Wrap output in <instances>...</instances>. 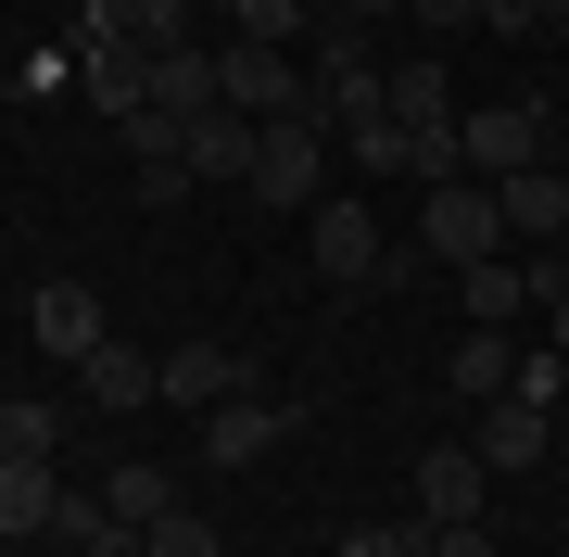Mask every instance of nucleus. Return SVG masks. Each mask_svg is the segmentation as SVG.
<instances>
[{
    "label": "nucleus",
    "mask_w": 569,
    "mask_h": 557,
    "mask_svg": "<svg viewBox=\"0 0 569 557\" xmlns=\"http://www.w3.org/2000/svg\"><path fill=\"white\" fill-rule=\"evenodd\" d=\"M216 102H228V115H253V127L329 115V102H317V77H305V63H291L279 39H228V51H216Z\"/></svg>",
    "instance_id": "f257e3e1"
},
{
    "label": "nucleus",
    "mask_w": 569,
    "mask_h": 557,
    "mask_svg": "<svg viewBox=\"0 0 569 557\" xmlns=\"http://www.w3.org/2000/svg\"><path fill=\"white\" fill-rule=\"evenodd\" d=\"M418 253H430V267H493V253H507V203H493V178L418 190Z\"/></svg>",
    "instance_id": "f03ea898"
},
{
    "label": "nucleus",
    "mask_w": 569,
    "mask_h": 557,
    "mask_svg": "<svg viewBox=\"0 0 569 557\" xmlns=\"http://www.w3.org/2000/svg\"><path fill=\"white\" fill-rule=\"evenodd\" d=\"M253 203L266 216H317L329 203V115H291L253 140Z\"/></svg>",
    "instance_id": "7ed1b4c3"
},
{
    "label": "nucleus",
    "mask_w": 569,
    "mask_h": 557,
    "mask_svg": "<svg viewBox=\"0 0 569 557\" xmlns=\"http://www.w3.org/2000/svg\"><path fill=\"white\" fill-rule=\"evenodd\" d=\"M305 253H317V279H342V291L392 279V241H380V203H367V190H329V203L305 216Z\"/></svg>",
    "instance_id": "20e7f679"
},
{
    "label": "nucleus",
    "mask_w": 569,
    "mask_h": 557,
    "mask_svg": "<svg viewBox=\"0 0 569 557\" xmlns=\"http://www.w3.org/2000/svg\"><path fill=\"white\" fill-rule=\"evenodd\" d=\"M456 152H468V178L545 166V102H468V115H456Z\"/></svg>",
    "instance_id": "39448f33"
},
{
    "label": "nucleus",
    "mask_w": 569,
    "mask_h": 557,
    "mask_svg": "<svg viewBox=\"0 0 569 557\" xmlns=\"http://www.w3.org/2000/svg\"><path fill=\"white\" fill-rule=\"evenodd\" d=\"M291 431H305V406H279V392H228V406L203 418V469H253V456H279Z\"/></svg>",
    "instance_id": "423d86ee"
},
{
    "label": "nucleus",
    "mask_w": 569,
    "mask_h": 557,
    "mask_svg": "<svg viewBox=\"0 0 569 557\" xmlns=\"http://www.w3.org/2000/svg\"><path fill=\"white\" fill-rule=\"evenodd\" d=\"M26 330H39V355H63V368H89V355L114 342V317H102V291H89V279H39Z\"/></svg>",
    "instance_id": "0eeeda50"
},
{
    "label": "nucleus",
    "mask_w": 569,
    "mask_h": 557,
    "mask_svg": "<svg viewBox=\"0 0 569 557\" xmlns=\"http://www.w3.org/2000/svg\"><path fill=\"white\" fill-rule=\"evenodd\" d=\"M468 444H481V469H545V456H557V406H531V392H493Z\"/></svg>",
    "instance_id": "6e6552de"
},
{
    "label": "nucleus",
    "mask_w": 569,
    "mask_h": 557,
    "mask_svg": "<svg viewBox=\"0 0 569 557\" xmlns=\"http://www.w3.org/2000/svg\"><path fill=\"white\" fill-rule=\"evenodd\" d=\"M241 380H253V368H241L228 342H178V355H164V392H152V406H190V418H216Z\"/></svg>",
    "instance_id": "1a4fd4ad"
},
{
    "label": "nucleus",
    "mask_w": 569,
    "mask_h": 557,
    "mask_svg": "<svg viewBox=\"0 0 569 557\" xmlns=\"http://www.w3.org/2000/svg\"><path fill=\"white\" fill-rule=\"evenodd\" d=\"M77 89H89V115H152V51L140 39H114V51H77Z\"/></svg>",
    "instance_id": "9d476101"
},
{
    "label": "nucleus",
    "mask_w": 569,
    "mask_h": 557,
    "mask_svg": "<svg viewBox=\"0 0 569 557\" xmlns=\"http://www.w3.org/2000/svg\"><path fill=\"white\" fill-rule=\"evenodd\" d=\"M51 519H63V469L51 456H0V545L51 533Z\"/></svg>",
    "instance_id": "9b49d317"
},
{
    "label": "nucleus",
    "mask_w": 569,
    "mask_h": 557,
    "mask_svg": "<svg viewBox=\"0 0 569 557\" xmlns=\"http://www.w3.org/2000/svg\"><path fill=\"white\" fill-rule=\"evenodd\" d=\"M253 140H266V127L216 102V115H190V127H178V166H190V178H253Z\"/></svg>",
    "instance_id": "f8f14e48"
},
{
    "label": "nucleus",
    "mask_w": 569,
    "mask_h": 557,
    "mask_svg": "<svg viewBox=\"0 0 569 557\" xmlns=\"http://www.w3.org/2000/svg\"><path fill=\"white\" fill-rule=\"evenodd\" d=\"M481 444H430L418 456V519H481Z\"/></svg>",
    "instance_id": "ddd939ff"
},
{
    "label": "nucleus",
    "mask_w": 569,
    "mask_h": 557,
    "mask_svg": "<svg viewBox=\"0 0 569 557\" xmlns=\"http://www.w3.org/2000/svg\"><path fill=\"white\" fill-rule=\"evenodd\" d=\"M493 203H507V241H557V228H569V166H519V178H493Z\"/></svg>",
    "instance_id": "4468645a"
},
{
    "label": "nucleus",
    "mask_w": 569,
    "mask_h": 557,
    "mask_svg": "<svg viewBox=\"0 0 569 557\" xmlns=\"http://www.w3.org/2000/svg\"><path fill=\"white\" fill-rule=\"evenodd\" d=\"M89 406H114V418H140L152 406V392H164V355H140V342H102V355H89Z\"/></svg>",
    "instance_id": "2eb2a0df"
},
{
    "label": "nucleus",
    "mask_w": 569,
    "mask_h": 557,
    "mask_svg": "<svg viewBox=\"0 0 569 557\" xmlns=\"http://www.w3.org/2000/svg\"><path fill=\"white\" fill-rule=\"evenodd\" d=\"M456 279H468V330H507V317L545 305V267H507V253L493 267H456Z\"/></svg>",
    "instance_id": "dca6fc26"
},
{
    "label": "nucleus",
    "mask_w": 569,
    "mask_h": 557,
    "mask_svg": "<svg viewBox=\"0 0 569 557\" xmlns=\"http://www.w3.org/2000/svg\"><path fill=\"white\" fill-rule=\"evenodd\" d=\"M152 115H216V51H152Z\"/></svg>",
    "instance_id": "f3484780"
},
{
    "label": "nucleus",
    "mask_w": 569,
    "mask_h": 557,
    "mask_svg": "<svg viewBox=\"0 0 569 557\" xmlns=\"http://www.w3.org/2000/svg\"><path fill=\"white\" fill-rule=\"evenodd\" d=\"M392 127H456V77L443 63H392Z\"/></svg>",
    "instance_id": "a211bd4d"
},
{
    "label": "nucleus",
    "mask_w": 569,
    "mask_h": 557,
    "mask_svg": "<svg viewBox=\"0 0 569 557\" xmlns=\"http://www.w3.org/2000/svg\"><path fill=\"white\" fill-rule=\"evenodd\" d=\"M102 507L127 519V533H152V519H164V507H178V481H164V469H152V456H127V469L102 481Z\"/></svg>",
    "instance_id": "6ab92c4d"
},
{
    "label": "nucleus",
    "mask_w": 569,
    "mask_h": 557,
    "mask_svg": "<svg viewBox=\"0 0 569 557\" xmlns=\"http://www.w3.org/2000/svg\"><path fill=\"white\" fill-rule=\"evenodd\" d=\"M507 380H519L507 330H468V342H456V392H468V406H493V392H507Z\"/></svg>",
    "instance_id": "aec40b11"
},
{
    "label": "nucleus",
    "mask_w": 569,
    "mask_h": 557,
    "mask_svg": "<svg viewBox=\"0 0 569 557\" xmlns=\"http://www.w3.org/2000/svg\"><path fill=\"white\" fill-rule=\"evenodd\" d=\"M305 26H317V0H228V39H305Z\"/></svg>",
    "instance_id": "412c9836"
},
{
    "label": "nucleus",
    "mask_w": 569,
    "mask_h": 557,
    "mask_svg": "<svg viewBox=\"0 0 569 557\" xmlns=\"http://www.w3.org/2000/svg\"><path fill=\"white\" fill-rule=\"evenodd\" d=\"M342 166H355L367 190H380V178H406V127H392V115H380V127H342Z\"/></svg>",
    "instance_id": "4be33fe9"
},
{
    "label": "nucleus",
    "mask_w": 569,
    "mask_h": 557,
    "mask_svg": "<svg viewBox=\"0 0 569 557\" xmlns=\"http://www.w3.org/2000/svg\"><path fill=\"white\" fill-rule=\"evenodd\" d=\"M51 444H63V406H39V392L0 406V456H51Z\"/></svg>",
    "instance_id": "5701e85b"
},
{
    "label": "nucleus",
    "mask_w": 569,
    "mask_h": 557,
    "mask_svg": "<svg viewBox=\"0 0 569 557\" xmlns=\"http://www.w3.org/2000/svg\"><path fill=\"white\" fill-rule=\"evenodd\" d=\"M152 557H228V533H216L203 507H164L152 519Z\"/></svg>",
    "instance_id": "b1692460"
},
{
    "label": "nucleus",
    "mask_w": 569,
    "mask_h": 557,
    "mask_svg": "<svg viewBox=\"0 0 569 557\" xmlns=\"http://www.w3.org/2000/svg\"><path fill=\"white\" fill-rule=\"evenodd\" d=\"M342 557H430V519H355Z\"/></svg>",
    "instance_id": "393cba45"
},
{
    "label": "nucleus",
    "mask_w": 569,
    "mask_h": 557,
    "mask_svg": "<svg viewBox=\"0 0 569 557\" xmlns=\"http://www.w3.org/2000/svg\"><path fill=\"white\" fill-rule=\"evenodd\" d=\"M493 39H545V26H569V0H481Z\"/></svg>",
    "instance_id": "a878e982"
},
{
    "label": "nucleus",
    "mask_w": 569,
    "mask_h": 557,
    "mask_svg": "<svg viewBox=\"0 0 569 557\" xmlns=\"http://www.w3.org/2000/svg\"><path fill=\"white\" fill-rule=\"evenodd\" d=\"M430 557H493V533L481 519H430Z\"/></svg>",
    "instance_id": "bb28decb"
},
{
    "label": "nucleus",
    "mask_w": 569,
    "mask_h": 557,
    "mask_svg": "<svg viewBox=\"0 0 569 557\" xmlns=\"http://www.w3.org/2000/svg\"><path fill=\"white\" fill-rule=\"evenodd\" d=\"M406 13L430 26V39H456V26H481V0H406Z\"/></svg>",
    "instance_id": "cd10ccee"
},
{
    "label": "nucleus",
    "mask_w": 569,
    "mask_h": 557,
    "mask_svg": "<svg viewBox=\"0 0 569 557\" xmlns=\"http://www.w3.org/2000/svg\"><path fill=\"white\" fill-rule=\"evenodd\" d=\"M545 342L569 355V267H545Z\"/></svg>",
    "instance_id": "c85d7f7f"
},
{
    "label": "nucleus",
    "mask_w": 569,
    "mask_h": 557,
    "mask_svg": "<svg viewBox=\"0 0 569 557\" xmlns=\"http://www.w3.org/2000/svg\"><path fill=\"white\" fill-rule=\"evenodd\" d=\"M317 13H342V26H380V13H406V0H317Z\"/></svg>",
    "instance_id": "c756f323"
},
{
    "label": "nucleus",
    "mask_w": 569,
    "mask_h": 557,
    "mask_svg": "<svg viewBox=\"0 0 569 557\" xmlns=\"http://www.w3.org/2000/svg\"><path fill=\"white\" fill-rule=\"evenodd\" d=\"M557 456H569V406H557Z\"/></svg>",
    "instance_id": "7c9ffc66"
},
{
    "label": "nucleus",
    "mask_w": 569,
    "mask_h": 557,
    "mask_svg": "<svg viewBox=\"0 0 569 557\" xmlns=\"http://www.w3.org/2000/svg\"><path fill=\"white\" fill-rule=\"evenodd\" d=\"M557 557H569V545H557Z\"/></svg>",
    "instance_id": "2f4dec72"
}]
</instances>
